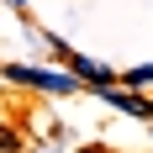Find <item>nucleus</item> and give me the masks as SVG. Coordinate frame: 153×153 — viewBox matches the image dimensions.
<instances>
[{"label":"nucleus","mask_w":153,"mask_h":153,"mask_svg":"<svg viewBox=\"0 0 153 153\" xmlns=\"http://www.w3.org/2000/svg\"><path fill=\"white\" fill-rule=\"evenodd\" d=\"M5 74L11 79H21V85H37V90H74V79L69 74H48V69H21V63H16V69H5Z\"/></svg>","instance_id":"1"},{"label":"nucleus","mask_w":153,"mask_h":153,"mask_svg":"<svg viewBox=\"0 0 153 153\" xmlns=\"http://www.w3.org/2000/svg\"><path fill=\"white\" fill-rule=\"evenodd\" d=\"M69 63H74V74L85 79V85H95V90H111L122 74H111V69H100V63H90V58H79V53H69Z\"/></svg>","instance_id":"2"},{"label":"nucleus","mask_w":153,"mask_h":153,"mask_svg":"<svg viewBox=\"0 0 153 153\" xmlns=\"http://www.w3.org/2000/svg\"><path fill=\"white\" fill-rule=\"evenodd\" d=\"M106 100L122 106V111H132V116H153V100H143L137 90H106Z\"/></svg>","instance_id":"3"},{"label":"nucleus","mask_w":153,"mask_h":153,"mask_svg":"<svg viewBox=\"0 0 153 153\" xmlns=\"http://www.w3.org/2000/svg\"><path fill=\"white\" fill-rule=\"evenodd\" d=\"M0 153H16V132H5V127H0Z\"/></svg>","instance_id":"4"},{"label":"nucleus","mask_w":153,"mask_h":153,"mask_svg":"<svg viewBox=\"0 0 153 153\" xmlns=\"http://www.w3.org/2000/svg\"><path fill=\"white\" fill-rule=\"evenodd\" d=\"M79 153H100V148H79Z\"/></svg>","instance_id":"5"},{"label":"nucleus","mask_w":153,"mask_h":153,"mask_svg":"<svg viewBox=\"0 0 153 153\" xmlns=\"http://www.w3.org/2000/svg\"><path fill=\"white\" fill-rule=\"evenodd\" d=\"M11 5H21V0H11Z\"/></svg>","instance_id":"6"}]
</instances>
